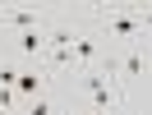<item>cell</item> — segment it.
I'll use <instances>...</instances> for the list:
<instances>
[{
    "label": "cell",
    "mask_w": 152,
    "mask_h": 115,
    "mask_svg": "<svg viewBox=\"0 0 152 115\" xmlns=\"http://www.w3.org/2000/svg\"><path fill=\"white\" fill-rule=\"evenodd\" d=\"M106 32H111L115 41H124V46H134V41L143 37L138 9H111V14H106Z\"/></svg>",
    "instance_id": "cell-1"
},
{
    "label": "cell",
    "mask_w": 152,
    "mask_h": 115,
    "mask_svg": "<svg viewBox=\"0 0 152 115\" xmlns=\"http://www.w3.org/2000/svg\"><path fill=\"white\" fill-rule=\"evenodd\" d=\"M88 92H92V106H97L92 115H106V111H111V101H115V97H111L106 74H88Z\"/></svg>",
    "instance_id": "cell-2"
},
{
    "label": "cell",
    "mask_w": 152,
    "mask_h": 115,
    "mask_svg": "<svg viewBox=\"0 0 152 115\" xmlns=\"http://www.w3.org/2000/svg\"><path fill=\"white\" fill-rule=\"evenodd\" d=\"M42 51H46V32H42V28H32V32H23V37H19V55L37 60Z\"/></svg>",
    "instance_id": "cell-3"
},
{
    "label": "cell",
    "mask_w": 152,
    "mask_h": 115,
    "mask_svg": "<svg viewBox=\"0 0 152 115\" xmlns=\"http://www.w3.org/2000/svg\"><path fill=\"white\" fill-rule=\"evenodd\" d=\"M14 92H19V97H28V101H32V97H42V74H37V69H23V74H19V83H14Z\"/></svg>",
    "instance_id": "cell-4"
},
{
    "label": "cell",
    "mask_w": 152,
    "mask_h": 115,
    "mask_svg": "<svg viewBox=\"0 0 152 115\" xmlns=\"http://www.w3.org/2000/svg\"><path fill=\"white\" fill-rule=\"evenodd\" d=\"M5 19L14 23V28H23V32H32V28H42V19H37V9H10Z\"/></svg>",
    "instance_id": "cell-5"
},
{
    "label": "cell",
    "mask_w": 152,
    "mask_h": 115,
    "mask_svg": "<svg viewBox=\"0 0 152 115\" xmlns=\"http://www.w3.org/2000/svg\"><path fill=\"white\" fill-rule=\"evenodd\" d=\"M120 69H124V78H138V74H143V46H138V41L124 51V65H120Z\"/></svg>",
    "instance_id": "cell-6"
},
{
    "label": "cell",
    "mask_w": 152,
    "mask_h": 115,
    "mask_svg": "<svg viewBox=\"0 0 152 115\" xmlns=\"http://www.w3.org/2000/svg\"><path fill=\"white\" fill-rule=\"evenodd\" d=\"M69 51H74V60H83V65H92V60H97V41H92V37H74V41H69Z\"/></svg>",
    "instance_id": "cell-7"
},
{
    "label": "cell",
    "mask_w": 152,
    "mask_h": 115,
    "mask_svg": "<svg viewBox=\"0 0 152 115\" xmlns=\"http://www.w3.org/2000/svg\"><path fill=\"white\" fill-rule=\"evenodd\" d=\"M28 115H56V111H51L46 97H32V101H28Z\"/></svg>",
    "instance_id": "cell-8"
},
{
    "label": "cell",
    "mask_w": 152,
    "mask_h": 115,
    "mask_svg": "<svg viewBox=\"0 0 152 115\" xmlns=\"http://www.w3.org/2000/svg\"><path fill=\"white\" fill-rule=\"evenodd\" d=\"M14 83H19V69H14V65H0V87H14Z\"/></svg>",
    "instance_id": "cell-9"
},
{
    "label": "cell",
    "mask_w": 152,
    "mask_h": 115,
    "mask_svg": "<svg viewBox=\"0 0 152 115\" xmlns=\"http://www.w3.org/2000/svg\"><path fill=\"white\" fill-rule=\"evenodd\" d=\"M143 115H152V111H143Z\"/></svg>",
    "instance_id": "cell-10"
}]
</instances>
